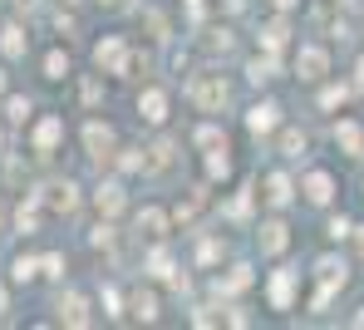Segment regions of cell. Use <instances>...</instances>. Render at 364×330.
Wrapping results in <instances>:
<instances>
[{
	"label": "cell",
	"instance_id": "cell-14",
	"mask_svg": "<svg viewBox=\"0 0 364 330\" xmlns=\"http://www.w3.org/2000/svg\"><path fill=\"white\" fill-rule=\"evenodd\" d=\"M261 232H266V237H261L266 252H281V247H286V227H281V222H271V227H261Z\"/></svg>",
	"mask_w": 364,
	"mask_h": 330
},
{
	"label": "cell",
	"instance_id": "cell-23",
	"mask_svg": "<svg viewBox=\"0 0 364 330\" xmlns=\"http://www.w3.org/2000/svg\"><path fill=\"white\" fill-rule=\"evenodd\" d=\"M0 89H5V74H0Z\"/></svg>",
	"mask_w": 364,
	"mask_h": 330
},
{
	"label": "cell",
	"instance_id": "cell-2",
	"mask_svg": "<svg viewBox=\"0 0 364 330\" xmlns=\"http://www.w3.org/2000/svg\"><path fill=\"white\" fill-rule=\"evenodd\" d=\"M94 60H99V69H109V74H123L128 69V50H123V40H104L94 50Z\"/></svg>",
	"mask_w": 364,
	"mask_h": 330
},
{
	"label": "cell",
	"instance_id": "cell-10",
	"mask_svg": "<svg viewBox=\"0 0 364 330\" xmlns=\"http://www.w3.org/2000/svg\"><path fill=\"white\" fill-rule=\"evenodd\" d=\"M246 124H251V133H266L271 124H276V104H261V109H251V119H246Z\"/></svg>",
	"mask_w": 364,
	"mask_h": 330
},
{
	"label": "cell",
	"instance_id": "cell-11",
	"mask_svg": "<svg viewBox=\"0 0 364 330\" xmlns=\"http://www.w3.org/2000/svg\"><path fill=\"white\" fill-rule=\"evenodd\" d=\"M0 45H5V55H25V30H20V25H5Z\"/></svg>",
	"mask_w": 364,
	"mask_h": 330
},
{
	"label": "cell",
	"instance_id": "cell-6",
	"mask_svg": "<svg viewBox=\"0 0 364 330\" xmlns=\"http://www.w3.org/2000/svg\"><path fill=\"white\" fill-rule=\"evenodd\" d=\"M138 109H143V119H148V124H163V119H168V99H163L158 89H148Z\"/></svg>",
	"mask_w": 364,
	"mask_h": 330
},
{
	"label": "cell",
	"instance_id": "cell-12",
	"mask_svg": "<svg viewBox=\"0 0 364 330\" xmlns=\"http://www.w3.org/2000/svg\"><path fill=\"white\" fill-rule=\"evenodd\" d=\"M305 198H310V202H325V198H330V178H325V173H310V183H305Z\"/></svg>",
	"mask_w": 364,
	"mask_h": 330
},
{
	"label": "cell",
	"instance_id": "cell-8",
	"mask_svg": "<svg viewBox=\"0 0 364 330\" xmlns=\"http://www.w3.org/2000/svg\"><path fill=\"white\" fill-rule=\"evenodd\" d=\"M119 207H123V188H119V183H104V188H99V212L114 217Z\"/></svg>",
	"mask_w": 364,
	"mask_h": 330
},
{
	"label": "cell",
	"instance_id": "cell-24",
	"mask_svg": "<svg viewBox=\"0 0 364 330\" xmlns=\"http://www.w3.org/2000/svg\"><path fill=\"white\" fill-rule=\"evenodd\" d=\"M104 5H119V0H104Z\"/></svg>",
	"mask_w": 364,
	"mask_h": 330
},
{
	"label": "cell",
	"instance_id": "cell-3",
	"mask_svg": "<svg viewBox=\"0 0 364 330\" xmlns=\"http://www.w3.org/2000/svg\"><path fill=\"white\" fill-rule=\"evenodd\" d=\"M40 202H45V207H50V212H74V183H50V188H45V193H40Z\"/></svg>",
	"mask_w": 364,
	"mask_h": 330
},
{
	"label": "cell",
	"instance_id": "cell-9",
	"mask_svg": "<svg viewBox=\"0 0 364 330\" xmlns=\"http://www.w3.org/2000/svg\"><path fill=\"white\" fill-rule=\"evenodd\" d=\"M296 65L305 69V79H320V74H325V55H320V50H301Z\"/></svg>",
	"mask_w": 364,
	"mask_h": 330
},
{
	"label": "cell",
	"instance_id": "cell-5",
	"mask_svg": "<svg viewBox=\"0 0 364 330\" xmlns=\"http://www.w3.org/2000/svg\"><path fill=\"white\" fill-rule=\"evenodd\" d=\"M84 143H89V153L104 158V153L114 148V129H109V124H89V129H84Z\"/></svg>",
	"mask_w": 364,
	"mask_h": 330
},
{
	"label": "cell",
	"instance_id": "cell-15",
	"mask_svg": "<svg viewBox=\"0 0 364 330\" xmlns=\"http://www.w3.org/2000/svg\"><path fill=\"white\" fill-rule=\"evenodd\" d=\"M133 316H138V321H153V316H158V301H153L148 291H138V296H133Z\"/></svg>",
	"mask_w": 364,
	"mask_h": 330
},
{
	"label": "cell",
	"instance_id": "cell-19",
	"mask_svg": "<svg viewBox=\"0 0 364 330\" xmlns=\"http://www.w3.org/2000/svg\"><path fill=\"white\" fill-rule=\"evenodd\" d=\"M5 114H10L15 124H25V114H30V104H25V99H10V104H5Z\"/></svg>",
	"mask_w": 364,
	"mask_h": 330
},
{
	"label": "cell",
	"instance_id": "cell-20",
	"mask_svg": "<svg viewBox=\"0 0 364 330\" xmlns=\"http://www.w3.org/2000/svg\"><path fill=\"white\" fill-rule=\"evenodd\" d=\"M35 222H40V212H35V202H30V207H20V232H35Z\"/></svg>",
	"mask_w": 364,
	"mask_h": 330
},
{
	"label": "cell",
	"instance_id": "cell-18",
	"mask_svg": "<svg viewBox=\"0 0 364 330\" xmlns=\"http://www.w3.org/2000/svg\"><path fill=\"white\" fill-rule=\"evenodd\" d=\"M266 198H271V202H286V198H291V183H286V178H271V193H266Z\"/></svg>",
	"mask_w": 364,
	"mask_h": 330
},
{
	"label": "cell",
	"instance_id": "cell-21",
	"mask_svg": "<svg viewBox=\"0 0 364 330\" xmlns=\"http://www.w3.org/2000/svg\"><path fill=\"white\" fill-rule=\"evenodd\" d=\"M30 276H40V266H35V262H25V257H20V262H15V281H30Z\"/></svg>",
	"mask_w": 364,
	"mask_h": 330
},
{
	"label": "cell",
	"instance_id": "cell-17",
	"mask_svg": "<svg viewBox=\"0 0 364 330\" xmlns=\"http://www.w3.org/2000/svg\"><path fill=\"white\" fill-rule=\"evenodd\" d=\"M64 69H69V60H64L60 50H55V55L45 60V74H50V79H64Z\"/></svg>",
	"mask_w": 364,
	"mask_h": 330
},
{
	"label": "cell",
	"instance_id": "cell-22",
	"mask_svg": "<svg viewBox=\"0 0 364 330\" xmlns=\"http://www.w3.org/2000/svg\"><path fill=\"white\" fill-rule=\"evenodd\" d=\"M0 311H5V291H0Z\"/></svg>",
	"mask_w": 364,
	"mask_h": 330
},
{
	"label": "cell",
	"instance_id": "cell-4",
	"mask_svg": "<svg viewBox=\"0 0 364 330\" xmlns=\"http://www.w3.org/2000/svg\"><path fill=\"white\" fill-rule=\"evenodd\" d=\"M60 321L64 326H89V301H84V296H64L60 301Z\"/></svg>",
	"mask_w": 364,
	"mask_h": 330
},
{
	"label": "cell",
	"instance_id": "cell-16",
	"mask_svg": "<svg viewBox=\"0 0 364 330\" xmlns=\"http://www.w3.org/2000/svg\"><path fill=\"white\" fill-rule=\"evenodd\" d=\"M271 296H276V306H286L291 301V276H276L271 281Z\"/></svg>",
	"mask_w": 364,
	"mask_h": 330
},
{
	"label": "cell",
	"instance_id": "cell-1",
	"mask_svg": "<svg viewBox=\"0 0 364 330\" xmlns=\"http://www.w3.org/2000/svg\"><path fill=\"white\" fill-rule=\"evenodd\" d=\"M222 99H227L222 74H197V79H192V104H197V109H217Z\"/></svg>",
	"mask_w": 364,
	"mask_h": 330
},
{
	"label": "cell",
	"instance_id": "cell-7",
	"mask_svg": "<svg viewBox=\"0 0 364 330\" xmlns=\"http://www.w3.org/2000/svg\"><path fill=\"white\" fill-rule=\"evenodd\" d=\"M55 143H60V119H45V124L35 129V148H40V153H50Z\"/></svg>",
	"mask_w": 364,
	"mask_h": 330
},
{
	"label": "cell",
	"instance_id": "cell-13",
	"mask_svg": "<svg viewBox=\"0 0 364 330\" xmlns=\"http://www.w3.org/2000/svg\"><path fill=\"white\" fill-rule=\"evenodd\" d=\"M138 227H148V237H163V227H168V217H163L158 207H148V212L138 217Z\"/></svg>",
	"mask_w": 364,
	"mask_h": 330
}]
</instances>
